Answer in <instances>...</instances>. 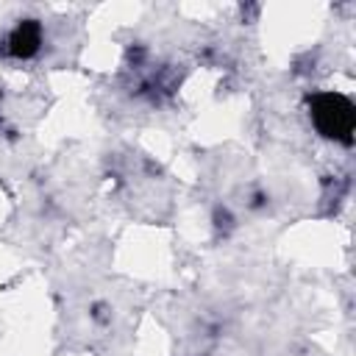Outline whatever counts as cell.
<instances>
[{
  "instance_id": "cell-1",
  "label": "cell",
  "mask_w": 356,
  "mask_h": 356,
  "mask_svg": "<svg viewBox=\"0 0 356 356\" xmlns=\"http://www.w3.org/2000/svg\"><path fill=\"white\" fill-rule=\"evenodd\" d=\"M309 114L320 136L350 145V134L356 125L353 103L339 92H320L309 100Z\"/></svg>"
},
{
  "instance_id": "cell-2",
  "label": "cell",
  "mask_w": 356,
  "mask_h": 356,
  "mask_svg": "<svg viewBox=\"0 0 356 356\" xmlns=\"http://www.w3.org/2000/svg\"><path fill=\"white\" fill-rule=\"evenodd\" d=\"M39 44H42V28H39V22H33V19L19 22V25L14 28V33L8 36V50H11V56H17V58L33 56V53L39 50Z\"/></svg>"
}]
</instances>
